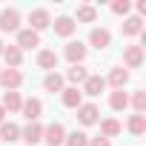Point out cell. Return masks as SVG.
Segmentation results:
<instances>
[{"label":"cell","mask_w":146,"mask_h":146,"mask_svg":"<svg viewBox=\"0 0 146 146\" xmlns=\"http://www.w3.org/2000/svg\"><path fill=\"white\" fill-rule=\"evenodd\" d=\"M43 140H46L49 146H63V140H66V129H63V123H52L49 129H43Z\"/></svg>","instance_id":"cell-1"},{"label":"cell","mask_w":146,"mask_h":146,"mask_svg":"<svg viewBox=\"0 0 146 146\" xmlns=\"http://www.w3.org/2000/svg\"><path fill=\"white\" fill-rule=\"evenodd\" d=\"M17 23H20V12L17 9H3L0 12V29L3 32H15Z\"/></svg>","instance_id":"cell-2"},{"label":"cell","mask_w":146,"mask_h":146,"mask_svg":"<svg viewBox=\"0 0 146 146\" xmlns=\"http://www.w3.org/2000/svg\"><path fill=\"white\" fill-rule=\"evenodd\" d=\"M0 83H3L9 92H15V89L23 83V78H20V72H17V69H3V72H0Z\"/></svg>","instance_id":"cell-3"},{"label":"cell","mask_w":146,"mask_h":146,"mask_svg":"<svg viewBox=\"0 0 146 146\" xmlns=\"http://www.w3.org/2000/svg\"><path fill=\"white\" fill-rule=\"evenodd\" d=\"M78 117H80L83 126L98 123V106H95V103H80V106H78Z\"/></svg>","instance_id":"cell-4"},{"label":"cell","mask_w":146,"mask_h":146,"mask_svg":"<svg viewBox=\"0 0 146 146\" xmlns=\"http://www.w3.org/2000/svg\"><path fill=\"white\" fill-rule=\"evenodd\" d=\"M66 57L72 60V66H80V60L86 57V46H83L80 40H72V43L66 46Z\"/></svg>","instance_id":"cell-5"},{"label":"cell","mask_w":146,"mask_h":146,"mask_svg":"<svg viewBox=\"0 0 146 146\" xmlns=\"http://www.w3.org/2000/svg\"><path fill=\"white\" fill-rule=\"evenodd\" d=\"M35 46H40V37H37V32H32V29H23V32H17V49H35Z\"/></svg>","instance_id":"cell-6"},{"label":"cell","mask_w":146,"mask_h":146,"mask_svg":"<svg viewBox=\"0 0 146 146\" xmlns=\"http://www.w3.org/2000/svg\"><path fill=\"white\" fill-rule=\"evenodd\" d=\"M29 23H32V32H37V29H46V26L52 23V17H49L46 9H35V12L29 15Z\"/></svg>","instance_id":"cell-7"},{"label":"cell","mask_w":146,"mask_h":146,"mask_svg":"<svg viewBox=\"0 0 146 146\" xmlns=\"http://www.w3.org/2000/svg\"><path fill=\"white\" fill-rule=\"evenodd\" d=\"M89 43H92L95 49H106V46L112 43V35H109V29H92V35H89Z\"/></svg>","instance_id":"cell-8"},{"label":"cell","mask_w":146,"mask_h":146,"mask_svg":"<svg viewBox=\"0 0 146 146\" xmlns=\"http://www.w3.org/2000/svg\"><path fill=\"white\" fill-rule=\"evenodd\" d=\"M103 89H106V80H103L100 75H92V78H86V83H83V95H92V98L100 95Z\"/></svg>","instance_id":"cell-9"},{"label":"cell","mask_w":146,"mask_h":146,"mask_svg":"<svg viewBox=\"0 0 146 146\" xmlns=\"http://www.w3.org/2000/svg\"><path fill=\"white\" fill-rule=\"evenodd\" d=\"M20 135H23V140H26L29 146H35L37 140H43V126H40L37 120H35V123H29V126H26V129H23Z\"/></svg>","instance_id":"cell-10"},{"label":"cell","mask_w":146,"mask_h":146,"mask_svg":"<svg viewBox=\"0 0 146 146\" xmlns=\"http://www.w3.org/2000/svg\"><path fill=\"white\" fill-rule=\"evenodd\" d=\"M80 100H83V92H80L78 86H69V89H63V106H69V109H78V106H80Z\"/></svg>","instance_id":"cell-11"},{"label":"cell","mask_w":146,"mask_h":146,"mask_svg":"<svg viewBox=\"0 0 146 146\" xmlns=\"http://www.w3.org/2000/svg\"><path fill=\"white\" fill-rule=\"evenodd\" d=\"M123 60H126L129 69H137V66L143 63V46H129L126 54H123Z\"/></svg>","instance_id":"cell-12"},{"label":"cell","mask_w":146,"mask_h":146,"mask_svg":"<svg viewBox=\"0 0 146 146\" xmlns=\"http://www.w3.org/2000/svg\"><path fill=\"white\" fill-rule=\"evenodd\" d=\"M20 109H23V115L29 117V123H35V120L40 117V112H43V103H40L37 98H32V100H26V103H23Z\"/></svg>","instance_id":"cell-13"},{"label":"cell","mask_w":146,"mask_h":146,"mask_svg":"<svg viewBox=\"0 0 146 146\" xmlns=\"http://www.w3.org/2000/svg\"><path fill=\"white\" fill-rule=\"evenodd\" d=\"M72 32H75V20H72V17H57V20H54V35L69 37Z\"/></svg>","instance_id":"cell-14"},{"label":"cell","mask_w":146,"mask_h":146,"mask_svg":"<svg viewBox=\"0 0 146 146\" xmlns=\"http://www.w3.org/2000/svg\"><path fill=\"white\" fill-rule=\"evenodd\" d=\"M37 66H40V69H49V72H52V69H57V54H54V52H49V49H43V52L37 54Z\"/></svg>","instance_id":"cell-15"},{"label":"cell","mask_w":146,"mask_h":146,"mask_svg":"<svg viewBox=\"0 0 146 146\" xmlns=\"http://www.w3.org/2000/svg\"><path fill=\"white\" fill-rule=\"evenodd\" d=\"M43 86H46V92H63V78L57 75V72H49Z\"/></svg>","instance_id":"cell-16"},{"label":"cell","mask_w":146,"mask_h":146,"mask_svg":"<svg viewBox=\"0 0 146 146\" xmlns=\"http://www.w3.org/2000/svg\"><path fill=\"white\" fill-rule=\"evenodd\" d=\"M3 57H6V63L15 69V66H20V57H23V52H20L17 46H6V49H3Z\"/></svg>","instance_id":"cell-17"},{"label":"cell","mask_w":146,"mask_h":146,"mask_svg":"<svg viewBox=\"0 0 146 146\" xmlns=\"http://www.w3.org/2000/svg\"><path fill=\"white\" fill-rule=\"evenodd\" d=\"M109 106H112V109H117V112H120V109H126V106H129V98H126V92H123V89L112 92V98H109Z\"/></svg>","instance_id":"cell-18"},{"label":"cell","mask_w":146,"mask_h":146,"mask_svg":"<svg viewBox=\"0 0 146 146\" xmlns=\"http://www.w3.org/2000/svg\"><path fill=\"white\" fill-rule=\"evenodd\" d=\"M129 80V72L126 69H112V75H109V83L115 86V89H123V83Z\"/></svg>","instance_id":"cell-19"},{"label":"cell","mask_w":146,"mask_h":146,"mask_svg":"<svg viewBox=\"0 0 146 146\" xmlns=\"http://www.w3.org/2000/svg\"><path fill=\"white\" fill-rule=\"evenodd\" d=\"M66 78H69L72 83H86V78H89V72H86L83 66H72V69L66 72Z\"/></svg>","instance_id":"cell-20"},{"label":"cell","mask_w":146,"mask_h":146,"mask_svg":"<svg viewBox=\"0 0 146 146\" xmlns=\"http://www.w3.org/2000/svg\"><path fill=\"white\" fill-rule=\"evenodd\" d=\"M20 106H23V100H20L17 92H6V95H3V109L15 112V109H20Z\"/></svg>","instance_id":"cell-21"},{"label":"cell","mask_w":146,"mask_h":146,"mask_svg":"<svg viewBox=\"0 0 146 146\" xmlns=\"http://www.w3.org/2000/svg\"><path fill=\"white\" fill-rule=\"evenodd\" d=\"M63 143H66V146H89V135H86V132H72Z\"/></svg>","instance_id":"cell-22"},{"label":"cell","mask_w":146,"mask_h":146,"mask_svg":"<svg viewBox=\"0 0 146 146\" xmlns=\"http://www.w3.org/2000/svg\"><path fill=\"white\" fill-rule=\"evenodd\" d=\"M123 32H126V35H140V32H143V20H140V17H126Z\"/></svg>","instance_id":"cell-23"},{"label":"cell","mask_w":146,"mask_h":146,"mask_svg":"<svg viewBox=\"0 0 146 146\" xmlns=\"http://www.w3.org/2000/svg\"><path fill=\"white\" fill-rule=\"evenodd\" d=\"M0 137L12 143V140H17V137H20V129H17L15 123H3V129H0Z\"/></svg>","instance_id":"cell-24"},{"label":"cell","mask_w":146,"mask_h":146,"mask_svg":"<svg viewBox=\"0 0 146 146\" xmlns=\"http://www.w3.org/2000/svg\"><path fill=\"white\" fill-rule=\"evenodd\" d=\"M100 129H103V137H106V140H109V137H115V135H120V123H117V120H112V117H109V120H103V126H100Z\"/></svg>","instance_id":"cell-25"},{"label":"cell","mask_w":146,"mask_h":146,"mask_svg":"<svg viewBox=\"0 0 146 146\" xmlns=\"http://www.w3.org/2000/svg\"><path fill=\"white\" fill-rule=\"evenodd\" d=\"M129 129H132V135H143V132H146V120H143V115H132Z\"/></svg>","instance_id":"cell-26"},{"label":"cell","mask_w":146,"mask_h":146,"mask_svg":"<svg viewBox=\"0 0 146 146\" xmlns=\"http://www.w3.org/2000/svg\"><path fill=\"white\" fill-rule=\"evenodd\" d=\"M95 17H98L95 6H80V9H78V20H83V23H92Z\"/></svg>","instance_id":"cell-27"},{"label":"cell","mask_w":146,"mask_h":146,"mask_svg":"<svg viewBox=\"0 0 146 146\" xmlns=\"http://www.w3.org/2000/svg\"><path fill=\"white\" fill-rule=\"evenodd\" d=\"M132 103H135V112H137V115H143V109H146V95H143V92H135Z\"/></svg>","instance_id":"cell-28"},{"label":"cell","mask_w":146,"mask_h":146,"mask_svg":"<svg viewBox=\"0 0 146 146\" xmlns=\"http://www.w3.org/2000/svg\"><path fill=\"white\" fill-rule=\"evenodd\" d=\"M112 12L115 15H126L129 12V0H117V3H112Z\"/></svg>","instance_id":"cell-29"},{"label":"cell","mask_w":146,"mask_h":146,"mask_svg":"<svg viewBox=\"0 0 146 146\" xmlns=\"http://www.w3.org/2000/svg\"><path fill=\"white\" fill-rule=\"evenodd\" d=\"M89 146H109V140L106 137H95V140H89Z\"/></svg>","instance_id":"cell-30"},{"label":"cell","mask_w":146,"mask_h":146,"mask_svg":"<svg viewBox=\"0 0 146 146\" xmlns=\"http://www.w3.org/2000/svg\"><path fill=\"white\" fill-rule=\"evenodd\" d=\"M3 115H6V109H3V106H0V123H3Z\"/></svg>","instance_id":"cell-31"},{"label":"cell","mask_w":146,"mask_h":146,"mask_svg":"<svg viewBox=\"0 0 146 146\" xmlns=\"http://www.w3.org/2000/svg\"><path fill=\"white\" fill-rule=\"evenodd\" d=\"M0 52H3V43H0Z\"/></svg>","instance_id":"cell-32"}]
</instances>
